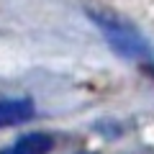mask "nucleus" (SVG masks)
Segmentation results:
<instances>
[{"mask_svg": "<svg viewBox=\"0 0 154 154\" xmlns=\"http://www.w3.org/2000/svg\"><path fill=\"white\" fill-rule=\"evenodd\" d=\"M90 21L95 23L103 38L108 41V46L121 57V59H131V62H144L152 57V49H149V41L141 36L136 26L131 21H126L123 16H118L116 11L105 5H90L88 8Z\"/></svg>", "mask_w": 154, "mask_h": 154, "instance_id": "1", "label": "nucleus"}, {"mask_svg": "<svg viewBox=\"0 0 154 154\" xmlns=\"http://www.w3.org/2000/svg\"><path fill=\"white\" fill-rule=\"evenodd\" d=\"M82 154H93V152H82Z\"/></svg>", "mask_w": 154, "mask_h": 154, "instance_id": "4", "label": "nucleus"}, {"mask_svg": "<svg viewBox=\"0 0 154 154\" xmlns=\"http://www.w3.org/2000/svg\"><path fill=\"white\" fill-rule=\"evenodd\" d=\"M54 149V139L44 131H31L18 136L11 146L0 149V154H49Z\"/></svg>", "mask_w": 154, "mask_h": 154, "instance_id": "3", "label": "nucleus"}, {"mask_svg": "<svg viewBox=\"0 0 154 154\" xmlns=\"http://www.w3.org/2000/svg\"><path fill=\"white\" fill-rule=\"evenodd\" d=\"M36 116L31 98H0V128L21 126Z\"/></svg>", "mask_w": 154, "mask_h": 154, "instance_id": "2", "label": "nucleus"}]
</instances>
